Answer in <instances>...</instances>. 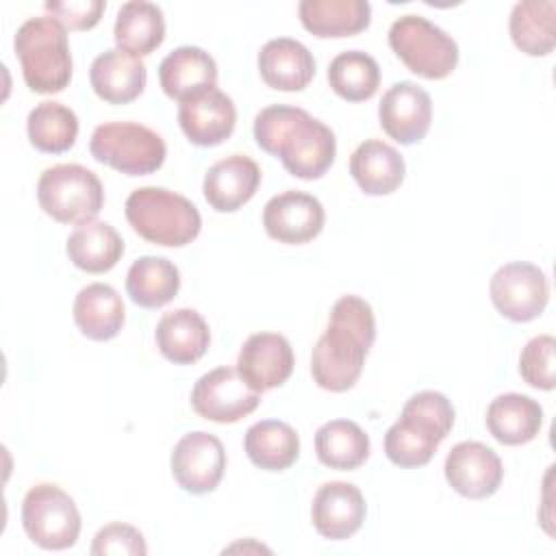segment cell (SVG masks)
Segmentation results:
<instances>
[{
    "mask_svg": "<svg viewBox=\"0 0 556 556\" xmlns=\"http://www.w3.org/2000/svg\"><path fill=\"white\" fill-rule=\"evenodd\" d=\"M367 515V504L358 486L332 480L317 489L311 504V519L315 530L330 541L350 539L361 530Z\"/></svg>",
    "mask_w": 556,
    "mask_h": 556,
    "instance_id": "ac0fdd59",
    "label": "cell"
},
{
    "mask_svg": "<svg viewBox=\"0 0 556 556\" xmlns=\"http://www.w3.org/2000/svg\"><path fill=\"white\" fill-rule=\"evenodd\" d=\"M172 476L180 489L204 495L217 489L226 469V452L222 441L204 430L185 434L172 450Z\"/></svg>",
    "mask_w": 556,
    "mask_h": 556,
    "instance_id": "7c38bea8",
    "label": "cell"
},
{
    "mask_svg": "<svg viewBox=\"0 0 556 556\" xmlns=\"http://www.w3.org/2000/svg\"><path fill=\"white\" fill-rule=\"evenodd\" d=\"M261 185V167L245 154H230L213 163L202 182V191L211 208L217 213H235L250 202Z\"/></svg>",
    "mask_w": 556,
    "mask_h": 556,
    "instance_id": "d6986e66",
    "label": "cell"
},
{
    "mask_svg": "<svg viewBox=\"0 0 556 556\" xmlns=\"http://www.w3.org/2000/svg\"><path fill=\"white\" fill-rule=\"evenodd\" d=\"M148 72L139 56L117 48L98 54L89 70V83L96 96L109 104H128L146 89Z\"/></svg>",
    "mask_w": 556,
    "mask_h": 556,
    "instance_id": "ffe728a7",
    "label": "cell"
},
{
    "mask_svg": "<svg viewBox=\"0 0 556 556\" xmlns=\"http://www.w3.org/2000/svg\"><path fill=\"white\" fill-rule=\"evenodd\" d=\"M369 437L352 419L326 421L315 432V454L321 465L339 471L361 467L369 456Z\"/></svg>",
    "mask_w": 556,
    "mask_h": 556,
    "instance_id": "d6a6232c",
    "label": "cell"
},
{
    "mask_svg": "<svg viewBox=\"0 0 556 556\" xmlns=\"http://www.w3.org/2000/svg\"><path fill=\"white\" fill-rule=\"evenodd\" d=\"M256 63L265 85L278 91H302L315 76L313 52L291 37L269 39Z\"/></svg>",
    "mask_w": 556,
    "mask_h": 556,
    "instance_id": "44dd1931",
    "label": "cell"
},
{
    "mask_svg": "<svg viewBox=\"0 0 556 556\" xmlns=\"http://www.w3.org/2000/svg\"><path fill=\"white\" fill-rule=\"evenodd\" d=\"M159 83L167 98L182 102L198 91L215 87L217 63L198 46H180L161 61Z\"/></svg>",
    "mask_w": 556,
    "mask_h": 556,
    "instance_id": "603a6c76",
    "label": "cell"
},
{
    "mask_svg": "<svg viewBox=\"0 0 556 556\" xmlns=\"http://www.w3.org/2000/svg\"><path fill=\"white\" fill-rule=\"evenodd\" d=\"M350 174L367 195H389L404 182L406 165L393 146L367 139L352 152Z\"/></svg>",
    "mask_w": 556,
    "mask_h": 556,
    "instance_id": "cb8c5ba5",
    "label": "cell"
},
{
    "mask_svg": "<svg viewBox=\"0 0 556 556\" xmlns=\"http://www.w3.org/2000/svg\"><path fill=\"white\" fill-rule=\"evenodd\" d=\"M389 46L395 56L417 76L441 80L458 63L456 41L421 15H402L389 28Z\"/></svg>",
    "mask_w": 556,
    "mask_h": 556,
    "instance_id": "52a82bcc",
    "label": "cell"
},
{
    "mask_svg": "<svg viewBox=\"0 0 556 556\" xmlns=\"http://www.w3.org/2000/svg\"><path fill=\"white\" fill-rule=\"evenodd\" d=\"M24 83L35 93H59L72 80V54L65 28L50 15L28 17L13 39Z\"/></svg>",
    "mask_w": 556,
    "mask_h": 556,
    "instance_id": "277c9868",
    "label": "cell"
},
{
    "mask_svg": "<svg viewBox=\"0 0 556 556\" xmlns=\"http://www.w3.org/2000/svg\"><path fill=\"white\" fill-rule=\"evenodd\" d=\"M382 130L402 146H413L426 137L432 122L430 93L410 80L391 85L378 104Z\"/></svg>",
    "mask_w": 556,
    "mask_h": 556,
    "instance_id": "9a60e30c",
    "label": "cell"
},
{
    "mask_svg": "<svg viewBox=\"0 0 556 556\" xmlns=\"http://www.w3.org/2000/svg\"><path fill=\"white\" fill-rule=\"evenodd\" d=\"M180 271L165 256H141L126 274V291L141 308H159L176 298Z\"/></svg>",
    "mask_w": 556,
    "mask_h": 556,
    "instance_id": "1f68e13d",
    "label": "cell"
},
{
    "mask_svg": "<svg viewBox=\"0 0 556 556\" xmlns=\"http://www.w3.org/2000/svg\"><path fill=\"white\" fill-rule=\"evenodd\" d=\"M454 426V406L439 391H419L406 400L400 419L384 434L387 458L404 469L432 460Z\"/></svg>",
    "mask_w": 556,
    "mask_h": 556,
    "instance_id": "3957f363",
    "label": "cell"
},
{
    "mask_svg": "<svg viewBox=\"0 0 556 556\" xmlns=\"http://www.w3.org/2000/svg\"><path fill=\"white\" fill-rule=\"evenodd\" d=\"M302 26L319 37H352L371 22V4L365 0H302L298 4Z\"/></svg>",
    "mask_w": 556,
    "mask_h": 556,
    "instance_id": "484cf974",
    "label": "cell"
},
{
    "mask_svg": "<svg viewBox=\"0 0 556 556\" xmlns=\"http://www.w3.org/2000/svg\"><path fill=\"white\" fill-rule=\"evenodd\" d=\"M154 341L169 363L191 365L208 350L211 330L195 308H176L159 319Z\"/></svg>",
    "mask_w": 556,
    "mask_h": 556,
    "instance_id": "7402d4cb",
    "label": "cell"
},
{
    "mask_svg": "<svg viewBox=\"0 0 556 556\" xmlns=\"http://www.w3.org/2000/svg\"><path fill=\"white\" fill-rule=\"evenodd\" d=\"M74 324L91 341H109L119 334L126 321L122 295L104 282L83 287L74 300Z\"/></svg>",
    "mask_w": 556,
    "mask_h": 556,
    "instance_id": "d4e9b609",
    "label": "cell"
},
{
    "mask_svg": "<svg viewBox=\"0 0 556 556\" xmlns=\"http://www.w3.org/2000/svg\"><path fill=\"white\" fill-rule=\"evenodd\" d=\"M374 341L376 317L369 302L358 295H341L332 304L328 326L311 354V374L317 387L332 393L352 389Z\"/></svg>",
    "mask_w": 556,
    "mask_h": 556,
    "instance_id": "6da1fadb",
    "label": "cell"
},
{
    "mask_svg": "<svg viewBox=\"0 0 556 556\" xmlns=\"http://www.w3.org/2000/svg\"><path fill=\"white\" fill-rule=\"evenodd\" d=\"M489 293L502 317L523 324L536 319L545 311L549 300V285L543 269L536 265L513 261L502 265L491 276Z\"/></svg>",
    "mask_w": 556,
    "mask_h": 556,
    "instance_id": "30bf717a",
    "label": "cell"
},
{
    "mask_svg": "<svg viewBox=\"0 0 556 556\" xmlns=\"http://www.w3.org/2000/svg\"><path fill=\"white\" fill-rule=\"evenodd\" d=\"M89 152L126 176L154 174L167 156L163 137L137 122L100 124L89 139Z\"/></svg>",
    "mask_w": 556,
    "mask_h": 556,
    "instance_id": "ba28073f",
    "label": "cell"
},
{
    "mask_svg": "<svg viewBox=\"0 0 556 556\" xmlns=\"http://www.w3.org/2000/svg\"><path fill=\"white\" fill-rule=\"evenodd\" d=\"M132 230L163 248H182L191 243L202 228L200 211L191 200L165 187H139L124 204Z\"/></svg>",
    "mask_w": 556,
    "mask_h": 556,
    "instance_id": "5b68a950",
    "label": "cell"
},
{
    "mask_svg": "<svg viewBox=\"0 0 556 556\" xmlns=\"http://www.w3.org/2000/svg\"><path fill=\"white\" fill-rule=\"evenodd\" d=\"M293 350L278 332L250 334L237 356V371L250 389L263 393L282 387L293 374Z\"/></svg>",
    "mask_w": 556,
    "mask_h": 556,
    "instance_id": "e0dca14e",
    "label": "cell"
},
{
    "mask_svg": "<svg viewBox=\"0 0 556 556\" xmlns=\"http://www.w3.org/2000/svg\"><path fill=\"white\" fill-rule=\"evenodd\" d=\"M37 200L52 219L61 224H85L102 211L104 189L91 169L78 163H59L39 176Z\"/></svg>",
    "mask_w": 556,
    "mask_h": 556,
    "instance_id": "8992f818",
    "label": "cell"
},
{
    "mask_svg": "<svg viewBox=\"0 0 556 556\" xmlns=\"http://www.w3.org/2000/svg\"><path fill=\"white\" fill-rule=\"evenodd\" d=\"M65 252L78 269L87 274H104L122 258L124 239L109 222L91 219L72 230Z\"/></svg>",
    "mask_w": 556,
    "mask_h": 556,
    "instance_id": "f1b7e54d",
    "label": "cell"
},
{
    "mask_svg": "<svg viewBox=\"0 0 556 556\" xmlns=\"http://www.w3.org/2000/svg\"><path fill=\"white\" fill-rule=\"evenodd\" d=\"M93 556H106V554H115V556H146L148 554V545L143 534L128 523L122 521H113L106 523L104 528L98 530V534L93 536L91 549Z\"/></svg>",
    "mask_w": 556,
    "mask_h": 556,
    "instance_id": "8d00e7d4",
    "label": "cell"
},
{
    "mask_svg": "<svg viewBox=\"0 0 556 556\" xmlns=\"http://www.w3.org/2000/svg\"><path fill=\"white\" fill-rule=\"evenodd\" d=\"M486 428L504 445L530 443L543 424V408L523 393H502L486 408Z\"/></svg>",
    "mask_w": 556,
    "mask_h": 556,
    "instance_id": "4316f807",
    "label": "cell"
},
{
    "mask_svg": "<svg viewBox=\"0 0 556 556\" xmlns=\"http://www.w3.org/2000/svg\"><path fill=\"white\" fill-rule=\"evenodd\" d=\"M22 526L35 545L43 549H67L78 541L80 513L61 486L41 482L24 495Z\"/></svg>",
    "mask_w": 556,
    "mask_h": 556,
    "instance_id": "9c48e42d",
    "label": "cell"
},
{
    "mask_svg": "<svg viewBox=\"0 0 556 556\" xmlns=\"http://www.w3.org/2000/svg\"><path fill=\"white\" fill-rule=\"evenodd\" d=\"M326 222L321 202L304 191H282L263 206L265 232L278 243L302 245L313 241Z\"/></svg>",
    "mask_w": 556,
    "mask_h": 556,
    "instance_id": "4fadbf2b",
    "label": "cell"
},
{
    "mask_svg": "<svg viewBox=\"0 0 556 556\" xmlns=\"http://www.w3.org/2000/svg\"><path fill=\"white\" fill-rule=\"evenodd\" d=\"M178 124L193 146L213 148L232 135L237 109L230 96L217 87H208L178 104Z\"/></svg>",
    "mask_w": 556,
    "mask_h": 556,
    "instance_id": "2e32d148",
    "label": "cell"
},
{
    "mask_svg": "<svg viewBox=\"0 0 556 556\" xmlns=\"http://www.w3.org/2000/svg\"><path fill=\"white\" fill-rule=\"evenodd\" d=\"M26 132L35 150L61 154L70 150L78 137V117L70 106L46 100L28 113Z\"/></svg>",
    "mask_w": 556,
    "mask_h": 556,
    "instance_id": "836d02e7",
    "label": "cell"
},
{
    "mask_svg": "<svg viewBox=\"0 0 556 556\" xmlns=\"http://www.w3.org/2000/svg\"><path fill=\"white\" fill-rule=\"evenodd\" d=\"M445 480L463 497H491L504 478L500 456L480 441H460L445 456Z\"/></svg>",
    "mask_w": 556,
    "mask_h": 556,
    "instance_id": "5bb4252c",
    "label": "cell"
},
{
    "mask_svg": "<svg viewBox=\"0 0 556 556\" xmlns=\"http://www.w3.org/2000/svg\"><path fill=\"white\" fill-rule=\"evenodd\" d=\"M508 30L513 43L528 56H547L556 46V2L523 0L510 11Z\"/></svg>",
    "mask_w": 556,
    "mask_h": 556,
    "instance_id": "4dcf8cb0",
    "label": "cell"
},
{
    "mask_svg": "<svg viewBox=\"0 0 556 556\" xmlns=\"http://www.w3.org/2000/svg\"><path fill=\"white\" fill-rule=\"evenodd\" d=\"M254 139L261 150L280 159L282 167L302 180L321 178L337 154L334 132L298 106L271 104L254 117Z\"/></svg>",
    "mask_w": 556,
    "mask_h": 556,
    "instance_id": "7a4b0ae2",
    "label": "cell"
},
{
    "mask_svg": "<svg viewBox=\"0 0 556 556\" xmlns=\"http://www.w3.org/2000/svg\"><path fill=\"white\" fill-rule=\"evenodd\" d=\"M554 350H556V339L552 334H539L530 339L521 350L519 374L530 387L541 391H552L556 387Z\"/></svg>",
    "mask_w": 556,
    "mask_h": 556,
    "instance_id": "d590c367",
    "label": "cell"
},
{
    "mask_svg": "<svg viewBox=\"0 0 556 556\" xmlns=\"http://www.w3.org/2000/svg\"><path fill=\"white\" fill-rule=\"evenodd\" d=\"M115 46L132 56L152 54L165 39V17L161 7L146 0L124 2L113 26Z\"/></svg>",
    "mask_w": 556,
    "mask_h": 556,
    "instance_id": "83f0119b",
    "label": "cell"
},
{
    "mask_svg": "<svg viewBox=\"0 0 556 556\" xmlns=\"http://www.w3.org/2000/svg\"><path fill=\"white\" fill-rule=\"evenodd\" d=\"M261 393L250 389L237 367H215L191 389L193 410L208 421L235 424L256 410Z\"/></svg>",
    "mask_w": 556,
    "mask_h": 556,
    "instance_id": "8fae6325",
    "label": "cell"
},
{
    "mask_svg": "<svg viewBox=\"0 0 556 556\" xmlns=\"http://www.w3.org/2000/svg\"><path fill=\"white\" fill-rule=\"evenodd\" d=\"M328 83L339 98L363 102L376 96L380 87V67L371 54L363 50H345L330 61Z\"/></svg>",
    "mask_w": 556,
    "mask_h": 556,
    "instance_id": "e575fe53",
    "label": "cell"
},
{
    "mask_svg": "<svg viewBox=\"0 0 556 556\" xmlns=\"http://www.w3.org/2000/svg\"><path fill=\"white\" fill-rule=\"evenodd\" d=\"M106 9V2L102 0H70V2H46V11L52 20H56L65 30H89L93 28L102 13Z\"/></svg>",
    "mask_w": 556,
    "mask_h": 556,
    "instance_id": "74e56055",
    "label": "cell"
},
{
    "mask_svg": "<svg viewBox=\"0 0 556 556\" xmlns=\"http://www.w3.org/2000/svg\"><path fill=\"white\" fill-rule=\"evenodd\" d=\"M243 447L256 467L265 471H285L300 456V437L285 421L263 419L248 428Z\"/></svg>",
    "mask_w": 556,
    "mask_h": 556,
    "instance_id": "f546056e",
    "label": "cell"
}]
</instances>
